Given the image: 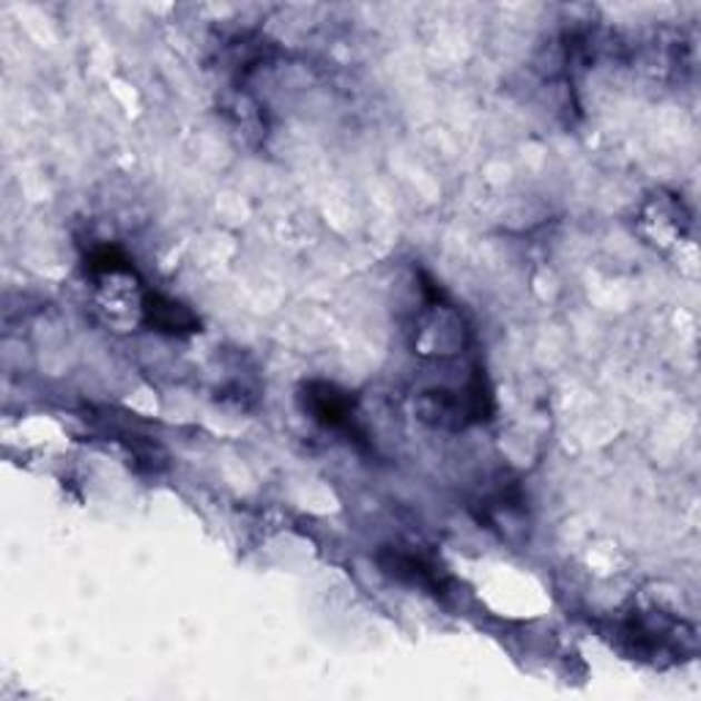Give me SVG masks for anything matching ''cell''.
I'll list each match as a JSON object with an SVG mask.
<instances>
[{"mask_svg":"<svg viewBox=\"0 0 701 701\" xmlns=\"http://www.w3.org/2000/svg\"><path fill=\"white\" fill-rule=\"evenodd\" d=\"M382 567L403 584L419 586V590L433 592V595H444L442 573L422 556L406 554V551H386L382 554Z\"/></svg>","mask_w":701,"mask_h":701,"instance_id":"6da1fadb","label":"cell"},{"mask_svg":"<svg viewBox=\"0 0 701 701\" xmlns=\"http://www.w3.org/2000/svg\"><path fill=\"white\" fill-rule=\"evenodd\" d=\"M350 397L332 384H310L307 386V408L313 419H318L326 427H343L350 422Z\"/></svg>","mask_w":701,"mask_h":701,"instance_id":"7a4b0ae2","label":"cell"},{"mask_svg":"<svg viewBox=\"0 0 701 701\" xmlns=\"http://www.w3.org/2000/svg\"><path fill=\"white\" fill-rule=\"evenodd\" d=\"M146 320L159 332H170V335H184V332L198 329V318L187 310L184 305H178L174 299H165L159 294H148L146 305H142Z\"/></svg>","mask_w":701,"mask_h":701,"instance_id":"3957f363","label":"cell"},{"mask_svg":"<svg viewBox=\"0 0 701 701\" xmlns=\"http://www.w3.org/2000/svg\"><path fill=\"white\" fill-rule=\"evenodd\" d=\"M88 266H91L93 271H105V275H116V271H132L127 255H124L118 247L97 249V253L91 255V260H88Z\"/></svg>","mask_w":701,"mask_h":701,"instance_id":"277c9868","label":"cell"}]
</instances>
